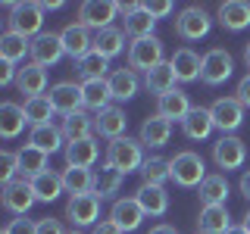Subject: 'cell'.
<instances>
[{
    "label": "cell",
    "instance_id": "1",
    "mask_svg": "<svg viewBox=\"0 0 250 234\" xmlns=\"http://www.w3.org/2000/svg\"><path fill=\"white\" fill-rule=\"evenodd\" d=\"M106 166L116 169L119 175H131V172H141L144 166V144L135 137H119V140H109L106 147Z\"/></svg>",
    "mask_w": 250,
    "mask_h": 234
},
{
    "label": "cell",
    "instance_id": "2",
    "mask_svg": "<svg viewBox=\"0 0 250 234\" xmlns=\"http://www.w3.org/2000/svg\"><path fill=\"white\" fill-rule=\"evenodd\" d=\"M169 172H172V181L178 187H200L203 178H207V162H203L200 153L182 150L169 159Z\"/></svg>",
    "mask_w": 250,
    "mask_h": 234
},
{
    "label": "cell",
    "instance_id": "3",
    "mask_svg": "<svg viewBox=\"0 0 250 234\" xmlns=\"http://www.w3.org/2000/svg\"><path fill=\"white\" fill-rule=\"evenodd\" d=\"M10 31H16V35L22 38H38L44 28V10L38 0H22V3H10Z\"/></svg>",
    "mask_w": 250,
    "mask_h": 234
},
{
    "label": "cell",
    "instance_id": "4",
    "mask_svg": "<svg viewBox=\"0 0 250 234\" xmlns=\"http://www.w3.org/2000/svg\"><path fill=\"white\" fill-rule=\"evenodd\" d=\"M122 13V3H116V0H84L82 6H78V25L84 28H94V35L104 28H113V19Z\"/></svg>",
    "mask_w": 250,
    "mask_h": 234
},
{
    "label": "cell",
    "instance_id": "5",
    "mask_svg": "<svg viewBox=\"0 0 250 234\" xmlns=\"http://www.w3.org/2000/svg\"><path fill=\"white\" fill-rule=\"evenodd\" d=\"M163 59V41L160 38H141V41H131L128 44V69L131 72H150V69H156Z\"/></svg>",
    "mask_w": 250,
    "mask_h": 234
},
{
    "label": "cell",
    "instance_id": "6",
    "mask_svg": "<svg viewBox=\"0 0 250 234\" xmlns=\"http://www.w3.org/2000/svg\"><path fill=\"white\" fill-rule=\"evenodd\" d=\"M209 28H213V19L203 6H185L175 19V31L182 41H200L209 35Z\"/></svg>",
    "mask_w": 250,
    "mask_h": 234
},
{
    "label": "cell",
    "instance_id": "7",
    "mask_svg": "<svg viewBox=\"0 0 250 234\" xmlns=\"http://www.w3.org/2000/svg\"><path fill=\"white\" fill-rule=\"evenodd\" d=\"M234 72V59H231V53L229 50H222V47H213V50H207L203 53V84H222V81H229Z\"/></svg>",
    "mask_w": 250,
    "mask_h": 234
},
{
    "label": "cell",
    "instance_id": "8",
    "mask_svg": "<svg viewBox=\"0 0 250 234\" xmlns=\"http://www.w3.org/2000/svg\"><path fill=\"white\" fill-rule=\"evenodd\" d=\"M66 218L75 225V228L97 225V218H100V197H97V194H78V197H69Z\"/></svg>",
    "mask_w": 250,
    "mask_h": 234
},
{
    "label": "cell",
    "instance_id": "9",
    "mask_svg": "<svg viewBox=\"0 0 250 234\" xmlns=\"http://www.w3.org/2000/svg\"><path fill=\"white\" fill-rule=\"evenodd\" d=\"M244 159H247V147H244V140H241V137L222 135L213 144V162H216L219 169H225V172L241 169V166H244Z\"/></svg>",
    "mask_w": 250,
    "mask_h": 234
},
{
    "label": "cell",
    "instance_id": "10",
    "mask_svg": "<svg viewBox=\"0 0 250 234\" xmlns=\"http://www.w3.org/2000/svg\"><path fill=\"white\" fill-rule=\"evenodd\" d=\"M31 62L38 66H57V62L66 57V47H62V38L53 35V31H41L38 38H31Z\"/></svg>",
    "mask_w": 250,
    "mask_h": 234
},
{
    "label": "cell",
    "instance_id": "11",
    "mask_svg": "<svg viewBox=\"0 0 250 234\" xmlns=\"http://www.w3.org/2000/svg\"><path fill=\"white\" fill-rule=\"evenodd\" d=\"M209 116H213L216 128L222 131V135H229V131L241 128V122H244V106H241L238 97H219L213 106H209Z\"/></svg>",
    "mask_w": 250,
    "mask_h": 234
},
{
    "label": "cell",
    "instance_id": "12",
    "mask_svg": "<svg viewBox=\"0 0 250 234\" xmlns=\"http://www.w3.org/2000/svg\"><path fill=\"white\" fill-rule=\"evenodd\" d=\"M122 16H125V35L131 41H141V38H153V28H156V19L144 10L141 3H122Z\"/></svg>",
    "mask_w": 250,
    "mask_h": 234
},
{
    "label": "cell",
    "instance_id": "13",
    "mask_svg": "<svg viewBox=\"0 0 250 234\" xmlns=\"http://www.w3.org/2000/svg\"><path fill=\"white\" fill-rule=\"evenodd\" d=\"M50 103H53V109H57V113H62V116L82 113V106H84L82 84H75V81L53 84V88H50Z\"/></svg>",
    "mask_w": 250,
    "mask_h": 234
},
{
    "label": "cell",
    "instance_id": "14",
    "mask_svg": "<svg viewBox=\"0 0 250 234\" xmlns=\"http://www.w3.org/2000/svg\"><path fill=\"white\" fill-rule=\"evenodd\" d=\"M35 194H31V184L25 178H16V181L3 184V206L10 209L13 215H25L31 206H35Z\"/></svg>",
    "mask_w": 250,
    "mask_h": 234
},
{
    "label": "cell",
    "instance_id": "15",
    "mask_svg": "<svg viewBox=\"0 0 250 234\" xmlns=\"http://www.w3.org/2000/svg\"><path fill=\"white\" fill-rule=\"evenodd\" d=\"M60 38H62V47H66V57H72L75 62L84 59L94 50V35L84 25H78V22L75 25H66L60 31Z\"/></svg>",
    "mask_w": 250,
    "mask_h": 234
},
{
    "label": "cell",
    "instance_id": "16",
    "mask_svg": "<svg viewBox=\"0 0 250 234\" xmlns=\"http://www.w3.org/2000/svg\"><path fill=\"white\" fill-rule=\"evenodd\" d=\"M191 109L194 106H191V100H188V94L178 91V88L163 94V97H156V116H163L166 122H185Z\"/></svg>",
    "mask_w": 250,
    "mask_h": 234
},
{
    "label": "cell",
    "instance_id": "17",
    "mask_svg": "<svg viewBox=\"0 0 250 234\" xmlns=\"http://www.w3.org/2000/svg\"><path fill=\"white\" fill-rule=\"evenodd\" d=\"M109 222L119 225L122 231H135L141 222H144V209H141V203L135 197H122L113 203V209H109Z\"/></svg>",
    "mask_w": 250,
    "mask_h": 234
},
{
    "label": "cell",
    "instance_id": "18",
    "mask_svg": "<svg viewBox=\"0 0 250 234\" xmlns=\"http://www.w3.org/2000/svg\"><path fill=\"white\" fill-rule=\"evenodd\" d=\"M169 66H172V72H175L178 81L188 84V81H197V78H200V72H203V57H197L191 47H182V50L172 53Z\"/></svg>",
    "mask_w": 250,
    "mask_h": 234
},
{
    "label": "cell",
    "instance_id": "19",
    "mask_svg": "<svg viewBox=\"0 0 250 234\" xmlns=\"http://www.w3.org/2000/svg\"><path fill=\"white\" fill-rule=\"evenodd\" d=\"M28 184H31V194H35L38 203H53L60 194H66L62 175H60V172H53V169H47V172H41V175L28 178Z\"/></svg>",
    "mask_w": 250,
    "mask_h": 234
},
{
    "label": "cell",
    "instance_id": "20",
    "mask_svg": "<svg viewBox=\"0 0 250 234\" xmlns=\"http://www.w3.org/2000/svg\"><path fill=\"white\" fill-rule=\"evenodd\" d=\"M16 88L22 94H28V97H44L47 91V69L38 66V62H25V66L19 69V75H16Z\"/></svg>",
    "mask_w": 250,
    "mask_h": 234
},
{
    "label": "cell",
    "instance_id": "21",
    "mask_svg": "<svg viewBox=\"0 0 250 234\" xmlns=\"http://www.w3.org/2000/svg\"><path fill=\"white\" fill-rule=\"evenodd\" d=\"M219 25L229 31H244L250 25V3L247 0H225L219 6Z\"/></svg>",
    "mask_w": 250,
    "mask_h": 234
},
{
    "label": "cell",
    "instance_id": "22",
    "mask_svg": "<svg viewBox=\"0 0 250 234\" xmlns=\"http://www.w3.org/2000/svg\"><path fill=\"white\" fill-rule=\"evenodd\" d=\"M169 135H172V122H166L163 116H150V119L141 122V135L138 140L144 147H153V150H160V147L169 144Z\"/></svg>",
    "mask_w": 250,
    "mask_h": 234
},
{
    "label": "cell",
    "instance_id": "23",
    "mask_svg": "<svg viewBox=\"0 0 250 234\" xmlns=\"http://www.w3.org/2000/svg\"><path fill=\"white\" fill-rule=\"evenodd\" d=\"M97 156H100V147H97L94 137L66 144V166L69 169H91L94 162H97Z\"/></svg>",
    "mask_w": 250,
    "mask_h": 234
},
{
    "label": "cell",
    "instance_id": "24",
    "mask_svg": "<svg viewBox=\"0 0 250 234\" xmlns=\"http://www.w3.org/2000/svg\"><path fill=\"white\" fill-rule=\"evenodd\" d=\"M94 128H97L100 137L119 140V137H125L128 119H125V113H122L119 106H109V109H104V113H97V119H94Z\"/></svg>",
    "mask_w": 250,
    "mask_h": 234
},
{
    "label": "cell",
    "instance_id": "25",
    "mask_svg": "<svg viewBox=\"0 0 250 234\" xmlns=\"http://www.w3.org/2000/svg\"><path fill=\"white\" fill-rule=\"evenodd\" d=\"M135 200L141 203L144 215H166V209H169L166 187H156V184H141L135 191Z\"/></svg>",
    "mask_w": 250,
    "mask_h": 234
},
{
    "label": "cell",
    "instance_id": "26",
    "mask_svg": "<svg viewBox=\"0 0 250 234\" xmlns=\"http://www.w3.org/2000/svg\"><path fill=\"white\" fill-rule=\"evenodd\" d=\"M213 128H216V122H213V116H209L207 106H194L191 113H188V119L182 122L185 137H191V140H207L213 135Z\"/></svg>",
    "mask_w": 250,
    "mask_h": 234
},
{
    "label": "cell",
    "instance_id": "27",
    "mask_svg": "<svg viewBox=\"0 0 250 234\" xmlns=\"http://www.w3.org/2000/svg\"><path fill=\"white\" fill-rule=\"evenodd\" d=\"M25 125H28V119H25V109L19 103H10V100L0 103V137H6V140L19 137Z\"/></svg>",
    "mask_w": 250,
    "mask_h": 234
},
{
    "label": "cell",
    "instance_id": "28",
    "mask_svg": "<svg viewBox=\"0 0 250 234\" xmlns=\"http://www.w3.org/2000/svg\"><path fill=\"white\" fill-rule=\"evenodd\" d=\"M62 128H57V125H35V128H31V135H28V144L35 147V150H41V153H57L60 147H62Z\"/></svg>",
    "mask_w": 250,
    "mask_h": 234
},
{
    "label": "cell",
    "instance_id": "29",
    "mask_svg": "<svg viewBox=\"0 0 250 234\" xmlns=\"http://www.w3.org/2000/svg\"><path fill=\"white\" fill-rule=\"evenodd\" d=\"M197 228L200 234H225L231 228V215L225 206H203L200 218H197Z\"/></svg>",
    "mask_w": 250,
    "mask_h": 234
},
{
    "label": "cell",
    "instance_id": "30",
    "mask_svg": "<svg viewBox=\"0 0 250 234\" xmlns=\"http://www.w3.org/2000/svg\"><path fill=\"white\" fill-rule=\"evenodd\" d=\"M106 84H109V94H113V100H131V97L138 94V88H141L138 75L131 72V69H116V72H109Z\"/></svg>",
    "mask_w": 250,
    "mask_h": 234
},
{
    "label": "cell",
    "instance_id": "31",
    "mask_svg": "<svg viewBox=\"0 0 250 234\" xmlns=\"http://www.w3.org/2000/svg\"><path fill=\"white\" fill-rule=\"evenodd\" d=\"M122 50H125V31L122 28L113 25V28H104V31H97V35H94V53L113 59V57H119Z\"/></svg>",
    "mask_w": 250,
    "mask_h": 234
},
{
    "label": "cell",
    "instance_id": "32",
    "mask_svg": "<svg viewBox=\"0 0 250 234\" xmlns=\"http://www.w3.org/2000/svg\"><path fill=\"white\" fill-rule=\"evenodd\" d=\"M197 191H200L203 206H225V200H229V181H225V175H207Z\"/></svg>",
    "mask_w": 250,
    "mask_h": 234
},
{
    "label": "cell",
    "instance_id": "33",
    "mask_svg": "<svg viewBox=\"0 0 250 234\" xmlns=\"http://www.w3.org/2000/svg\"><path fill=\"white\" fill-rule=\"evenodd\" d=\"M62 184H66L69 197H78V194H94V184H97V175L91 169H69L62 172Z\"/></svg>",
    "mask_w": 250,
    "mask_h": 234
},
{
    "label": "cell",
    "instance_id": "34",
    "mask_svg": "<svg viewBox=\"0 0 250 234\" xmlns=\"http://www.w3.org/2000/svg\"><path fill=\"white\" fill-rule=\"evenodd\" d=\"M175 72H172V66L169 62H160L156 69H150V72L144 75V88L156 94V97H163V94H169V91H175Z\"/></svg>",
    "mask_w": 250,
    "mask_h": 234
},
{
    "label": "cell",
    "instance_id": "35",
    "mask_svg": "<svg viewBox=\"0 0 250 234\" xmlns=\"http://www.w3.org/2000/svg\"><path fill=\"white\" fill-rule=\"evenodd\" d=\"M25 53H31V41H28V38L16 35V31H3V35H0V59L19 62V59H25Z\"/></svg>",
    "mask_w": 250,
    "mask_h": 234
},
{
    "label": "cell",
    "instance_id": "36",
    "mask_svg": "<svg viewBox=\"0 0 250 234\" xmlns=\"http://www.w3.org/2000/svg\"><path fill=\"white\" fill-rule=\"evenodd\" d=\"M62 137L69 140V144H72V140H88L94 131V119L91 116H84V113H75V116H66V119H62Z\"/></svg>",
    "mask_w": 250,
    "mask_h": 234
},
{
    "label": "cell",
    "instance_id": "37",
    "mask_svg": "<svg viewBox=\"0 0 250 234\" xmlns=\"http://www.w3.org/2000/svg\"><path fill=\"white\" fill-rule=\"evenodd\" d=\"M82 94H84V106H88V109H97V113L109 109L113 94H109L106 78H104V81H82Z\"/></svg>",
    "mask_w": 250,
    "mask_h": 234
},
{
    "label": "cell",
    "instance_id": "38",
    "mask_svg": "<svg viewBox=\"0 0 250 234\" xmlns=\"http://www.w3.org/2000/svg\"><path fill=\"white\" fill-rule=\"evenodd\" d=\"M25 119H28V125L35 128V125H50V119H53V103H50V97H25Z\"/></svg>",
    "mask_w": 250,
    "mask_h": 234
},
{
    "label": "cell",
    "instance_id": "39",
    "mask_svg": "<svg viewBox=\"0 0 250 234\" xmlns=\"http://www.w3.org/2000/svg\"><path fill=\"white\" fill-rule=\"evenodd\" d=\"M19 172H22V178H35V175H41V172H47V153L41 150H35L31 144H25L19 150Z\"/></svg>",
    "mask_w": 250,
    "mask_h": 234
},
{
    "label": "cell",
    "instance_id": "40",
    "mask_svg": "<svg viewBox=\"0 0 250 234\" xmlns=\"http://www.w3.org/2000/svg\"><path fill=\"white\" fill-rule=\"evenodd\" d=\"M109 72V59L106 57H100V53H88L84 59H78V75H82V81H104V78Z\"/></svg>",
    "mask_w": 250,
    "mask_h": 234
},
{
    "label": "cell",
    "instance_id": "41",
    "mask_svg": "<svg viewBox=\"0 0 250 234\" xmlns=\"http://www.w3.org/2000/svg\"><path fill=\"white\" fill-rule=\"evenodd\" d=\"M141 178H144V184H156L163 187L172 178L169 172V159H163V156H150V159H144V166H141Z\"/></svg>",
    "mask_w": 250,
    "mask_h": 234
},
{
    "label": "cell",
    "instance_id": "42",
    "mask_svg": "<svg viewBox=\"0 0 250 234\" xmlns=\"http://www.w3.org/2000/svg\"><path fill=\"white\" fill-rule=\"evenodd\" d=\"M94 175H97L94 194H97L100 200H104V197H113V194H119V187H122V181H125V175H119V172L109 169V166H104L100 172H94Z\"/></svg>",
    "mask_w": 250,
    "mask_h": 234
},
{
    "label": "cell",
    "instance_id": "43",
    "mask_svg": "<svg viewBox=\"0 0 250 234\" xmlns=\"http://www.w3.org/2000/svg\"><path fill=\"white\" fill-rule=\"evenodd\" d=\"M16 172H19V153L3 150V153H0V181H3V184L16 181Z\"/></svg>",
    "mask_w": 250,
    "mask_h": 234
},
{
    "label": "cell",
    "instance_id": "44",
    "mask_svg": "<svg viewBox=\"0 0 250 234\" xmlns=\"http://www.w3.org/2000/svg\"><path fill=\"white\" fill-rule=\"evenodd\" d=\"M141 6H144L153 19H166V16H172V10H175L169 0H147V3H141Z\"/></svg>",
    "mask_w": 250,
    "mask_h": 234
},
{
    "label": "cell",
    "instance_id": "45",
    "mask_svg": "<svg viewBox=\"0 0 250 234\" xmlns=\"http://www.w3.org/2000/svg\"><path fill=\"white\" fill-rule=\"evenodd\" d=\"M3 234H38V222H31V218H13L3 228Z\"/></svg>",
    "mask_w": 250,
    "mask_h": 234
},
{
    "label": "cell",
    "instance_id": "46",
    "mask_svg": "<svg viewBox=\"0 0 250 234\" xmlns=\"http://www.w3.org/2000/svg\"><path fill=\"white\" fill-rule=\"evenodd\" d=\"M38 234H69V231L60 225V218H41L38 222Z\"/></svg>",
    "mask_w": 250,
    "mask_h": 234
},
{
    "label": "cell",
    "instance_id": "47",
    "mask_svg": "<svg viewBox=\"0 0 250 234\" xmlns=\"http://www.w3.org/2000/svg\"><path fill=\"white\" fill-rule=\"evenodd\" d=\"M16 75H19L16 62H6V59H0V84H16Z\"/></svg>",
    "mask_w": 250,
    "mask_h": 234
},
{
    "label": "cell",
    "instance_id": "48",
    "mask_svg": "<svg viewBox=\"0 0 250 234\" xmlns=\"http://www.w3.org/2000/svg\"><path fill=\"white\" fill-rule=\"evenodd\" d=\"M234 94H238L241 106H244V109H250V72H247V75L238 81V91H234Z\"/></svg>",
    "mask_w": 250,
    "mask_h": 234
},
{
    "label": "cell",
    "instance_id": "49",
    "mask_svg": "<svg viewBox=\"0 0 250 234\" xmlns=\"http://www.w3.org/2000/svg\"><path fill=\"white\" fill-rule=\"evenodd\" d=\"M91 234H125V231L119 228V225H113L109 218H104V222L94 225V231H91Z\"/></svg>",
    "mask_w": 250,
    "mask_h": 234
},
{
    "label": "cell",
    "instance_id": "50",
    "mask_svg": "<svg viewBox=\"0 0 250 234\" xmlns=\"http://www.w3.org/2000/svg\"><path fill=\"white\" fill-rule=\"evenodd\" d=\"M147 234H178V231L172 228V225H153V228L147 231Z\"/></svg>",
    "mask_w": 250,
    "mask_h": 234
},
{
    "label": "cell",
    "instance_id": "51",
    "mask_svg": "<svg viewBox=\"0 0 250 234\" xmlns=\"http://www.w3.org/2000/svg\"><path fill=\"white\" fill-rule=\"evenodd\" d=\"M241 194L250 200V172H244V175H241Z\"/></svg>",
    "mask_w": 250,
    "mask_h": 234
},
{
    "label": "cell",
    "instance_id": "52",
    "mask_svg": "<svg viewBox=\"0 0 250 234\" xmlns=\"http://www.w3.org/2000/svg\"><path fill=\"white\" fill-rule=\"evenodd\" d=\"M60 6H62L60 0H41V10L44 13H53V10H60Z\"/></svg>",
    "mask_w": 250,
    "mask_h": 234
},
{
    "label": "cell",
    "instance_id": "53",
    "mask_svg": "<svg viewBox=\"0 0 250 234\" xmlns=\"http://www.w3.org/2000/svg\"><path fill=\"white\" fill-rule=\"evenodd\" d=\"M225 234H247V231H244V225H231V228L225 231Z\"/></svg>",
    "mask_w": 250,
    "mask_h": 234
},
{
    "label": "cell",
    "instance_id": "54",
    "mask_svg": "<svg viewBox=\"0 0 250 234\" xmlns=\"http://www.w3.org/2000/svg\"><path fill=\"white\" fill-rule=\"evenodd\" d=\"M244 59H247V69H250V44L244 47Z\"/></svg>",
    "mask_w": 250,
    "mask_h": 234
},
{
    "label": "cell",
    "instance_id": "55",
    "mask_svg": "<svg viewBox=\"0 0 250 234\" xmlns=\"http://www.w3.org/2000/svg\"><path fill=\"white\" fill-rule=\"evenodd\" d=\"M244 231H247V234H250V213H247V215H244Z\"/></svg>",
    "mask_w": 250,
    "mask_h": 234
},
{
    "label": "cell",
    "instance_id": "56",
    "mask_svg": "<svg viewBox=\"0 0 250 234\" xmlns=\"http://www.w3.org/2000/svg\"><path fill=\"white\" fill-rule=\"evenodd\" d=\"M69 234H82V231H69Z\"/></svg>",
    "mask_w": 250,
    "mask_h": 234
}]
</instances>
